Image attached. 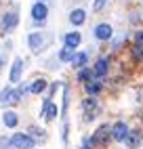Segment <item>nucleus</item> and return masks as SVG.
Here are the masks:
<instances>
[{
    "label": "nucleus",
    "instance_id": "f257e3e1",
    "mask_svg": "<svg viewBox=\"0 0 143 149\" xmlns=\"http://www.w3.org/2000/svg\"><path fill=\"white\" fill-rule=\"evenodd\" d=\"M11 145L17 147V149H34L36 147V141H34V136H29L25 132H15L11 136Z\"/></svg>",
    "mask_w": 143,
    "mask_h": 149
},
{
    "label": "nucleus",
    "instance_id": "f03ea898",
    "mask_svg": "<svg viewBox=\"0 0 143 149\" xmlns=\"http://www.w3.org/2000/svg\"><path fill=\"white\" fill-rule=\"evenodd\" d=\"M46 15H48V6L42 2V0L34 2V6H32V19H34L38 25H42L46 21Z\"/></svg>",
    "mask_w": 143,
    "mask_h": 149
},
{
    "label": "nucleus",
    "instance_id": "7ed1b4c3",
    "mask_svg": "<svg viewBox=\"0 0 143 149\" xmlns=\"http://www.w3.org/2000/svg\"><path fill=\"white\" fill-rule=\"evenodd\" d=\"M82 107H84V120L90 122V120H95V113L99 111V103H97V99L95 97H88L82 101Z\"/></svg>",
    "mask_w": 143,
    "mask_h": 149
},
{
    "label": "nucleus",
    "instance_id": "20e7f679",
    "mask_svg": "<svg viewBox=\"0 0 143 149\" xmlns=\"http://www.w3.org/2000/svg\"><path fill=\"white\" fill-rule=\"evenodd\" d=\"M90 139H93V143H95V145H105V143H107V139H111V126H107V124L99 126L97 130H95V134L90 136Z\"/></svg>",
    "mask_w": 143,
    "mask_h": 149
},
{
    "label": "nucleus",
    "instance_id": "39448f33",
    "mask_svg": "<svg viewBox=\"0 0 143 149\" xmlns=\"http://www.w3.org/2000/svg\"><path fill=\"white\" fill-rule=\"evenodd\" d=\"M128 126H126V122H116L114 126H111V139L114 141H118V143H124L126 141V136H128Z\"/></svg>",
    "mask_w": 143,
    "mask_h": 149
},
{
    "label": "nucleus",
    "instance_id": "423d86ee",
    "mask_svg": "<svg viewBox=\"0 0 143 149\" xmlns=\"http://www.w3.org/2000/svg\"><path fill=\"white\" fill-rule=\"evenodd\" d=\"M44 36L40 34V32H32L27 36V44H29V48H32V53H40L42 51V46H44Z\"/></svg>",
    "mask_w": 143,
    "mask_h": 149
},
{
    "label": "nucleus",
    "instance_id": "0eeeda50",
    "mask_svg": "<svg viewBox=\"0 0 143 149\" xmlns=\"http://www.w3.org/2000/svg\"><path fill=\"white\" fill-rule=\"evenodd\" d=\"M17 21H19V15H17V11H6V15L2 17V32H11V29H15V25H17Z\"/></svg>",
    "mask_w": 143,
    "mask_h": 149
},
{
    "label": "nucleus",
    "instance_id": "6e6552de",
    "mask_svg": "<svg viewBox=\"0 0 143 149\" xmlns=\"http://www.w3.org/2000/svg\"><path fill=\"white\" fill-rule=\"evenodd\" d=\"M93 34H95L97 40H109L111 34H114V29H111L109 23H99V25H95V32Z\"/></svg>",
    "mask_w": 143,
    "mask_h": 149
},
{
    "label": "nucleus",
    "instance_id": "1a4fd4ad",
    "mask_svg": "<svg viewBox=\"0 0 143 149\" xmlns=\"http://www.w3.org/2000/svg\"><path fill=\"white\" fill-rule=\"evenodd\" d=\"M107 69H109V61H107L105 57H99L97 63H95V67H93L95 76H97V78H103V76L107 74Z\"/></svg>",
    "mask_w": 143,
    "mask_h": 149
},
{
    "label": "nucleus",
    "instance_id": "9d476101",
    "mask_svg": "<svg viewBox=\"0 0 143 149\" xmlns=\"http://www.w3.org/2000/svg\"><path fill=\"white\" fill-rule=\"evenodd\" d=\"M86 21V11L84 8H74V11L69 13V23L72 25H82Z\"/></svg>",
    "mask_w": 143,
    "mask_h": 149
},
{
    "label": "nucleus",
    "instance_id": "9b49d317",
    "mask_svg": "<svg viewBox=\"0 0 143 149\" xmlns=\"http://www.w3.org/2000/svg\"><path fill=\"white\" fill-rule=\"evenodd\" d=\"M80 40H82V36H80V32H69L63 36V44L65 46H72V48H78Z\"/></svg>",
    "mask_w": 143,
    "mask_h": 149
},
{
    "label": "nucleus",
    "instance_id": "f8f14e48",
    "mask_svg": "<svg viewBox=\"0 0 143 149\" xmlns=\"http://www.w3.org/2000/svg\"><path fill=\"white\" fill-rule=\"evenodd\" d=\"M21 69H23V61L17 57L15 61H13V69H11V76H8V80H11V82H19V78H21Z\"/></svg>",
    "mask_w": 143,
    "mask_h": 149
},
{
    "label": "nucleus",
    "instance_id": "ddd939ff",
    "mask_svg": "<svg viewBox=\"0 0 143 149\" xmlns=\"http://www.w3.org/2000/svg\"><path fill=\"white\" fill-rule=\"evenodd\" d=\"M124 143H126V147H128V149H137V147H139V143H141V130H130Z\"/></svg>",
    "mask_w": 143,
    "mask_h": 149
},
{
    "label": "nucleus",
    "instance_id": "4468645a",
    "mask_svg": "<svg viewBox=\"0 0 143 149\" xmlns=\"http://www.w3.org/2000/svg\"><path fill=\"white\" fill-rule=\"evenodd\" d=\"M86 61H88V55L86 53H76L74 55V59H72V67H76V69H82L84 65H86Z\"/></svg>",
    "mask_w": 143,
    "mask_h": 149
},
{
    "label": "nucleus",
    "instance_id": "2eb2a0df",
    "mask_svg": "<svg viewBox=\"0 0 143 149\" xmlns=\"http://www.w3.org/2000/svg\"><path fill=\"white\" fill-rule=\"evenodd\" d=\"M95 72H93V69H90V67H82V69H80V72H78V82H90V80H95Z\"/></svg>",
    "mask_w": 143,
    "mask_h": 149
},
{
    "label": "nucleus",
    "instance_id": "dca6fc26",
    "mask_svg": "<svg viewBox=\"0 0 143 149\" xmlns=\"http://www.w3.org/2000/svg\"><path fill=\"white\" fill-rule=\"evenodd\" d=\"M84 91L88 93V97L99 95V93H101V82L95 78V80H90V82H86V84H84Z\"/></svg>",
    "mask_w": 143,
    "mask_h": 149
},
{
    "label": "nucleus",
    "instance_id": "f3484780",
    "mask_svg": "<svg viewBox=\"0 0 143 149\" xmlns=\"http://www.w3.org/2000/svg\"><path fill=\"white\" fill-rule=\"evenodd\" d=\"M2 122H4V126H8V128H15V126H17V122H19V118H17V113H15V111H4Z\"/></svg>",
    "mask_w": 143,
    "mask_h": 149
},
{
    "label": "nucleus",
    "instance_id": "a211bd4d",
    "mask_svg": "<svg viewBox=\"0 0 143 149\" xmlns=\"http://www.w3.org/2000/svg\"><path fill=\"white\" fill-rule=\"evenodd\" d=\"M74 55H76V48L65 46V44H63V48L59 51V59H61V61H72V59H74Z\"/></svg>",
    "mask_w": 143,
    "mask_h": 149
},
{
    "label": "nucleus",
    "instance_id": "6ab92c4d",
    "mask_svg": "<svg viewBox=\"0 0 143 149\" xmlns=\"http://www.w3.org/2000/svg\"><path fill=\"white\" fill-rule=\"evenodd\" d=\"M11 97H13V88L11 86H6L0 91V105H6V103H11Z\"/></svg>",
    "mask_w": 143,
    "mask_h": 149
},
{
    "label": "nucleus",
    "instance_id": "aec40b11",
    "mask_svg": "<svg viewBox=\"0 0 143 149\" xmlns=\"http://www.w3.org/2000/svg\"><path fill=\"white\" fill-rule=\"evenodd\" d=\"M46 88V80H42V78H40V80H34L32 82V86H29V91H32L34 95H40Z\"/></svg>",
    "mask_w": 143,
    "mask_h": 149
},
{
    "label": "nucleus",
    "instance_id": "412c9836",
    "mask_svg": "<svg viewBox=\"0 0 143 149\" xmlns=\"http://www.w3.org/2000/svg\"><path fill=\"white\" fill-rule=\"evenodd\" d=\"M67 105H69V88H63V113L67 111Z\"/></svg>",
    "mask_w": 143,
    "mask_h": 149
},
{
    "label": "nucleus",
    "instance_id": "4be33fe9",
    "mask_svg": "<svg viewBox=\"0 0 143 149\" xmlns=\"http://www.w3.org/2000/svg\"><path fill=\"white\" fill-rule=\"evenodd\" d=\"M132 57H135V59H141V57H143V48L135 44V46H132Z\"/></svg>",
    "mask_w": 143,
    "mask_h": 149
},
{
    "label": "nucleus",
    "instance_id": "5701e85b",
    "mask_svg": "<svg viewBox=\"0 0 143 149\" xmlns=\"http://www.w3.org/2000/svg\"><path fill=\"white\" fill-rule=\"evenodd\" d=\"M105 2H107V0H95V2H93V8H95V11H101V8L105 6Z\"/></svg>",
    "mask_w": 143,
    "mask_h": 149
},
{
    "label": "nucleus",
    "instance_id": "b1692460",
    "mask_svg": "<svg viewBox=\"0 0 143 149\" xmlns=\"http://www.w3.org/2000/svg\"><path fill=\"white\" fill-rule=\"evenodd\" d=\"M135 44L143 48V32H137V34H135Z\"/></svg>",
    "mask_w": 143,
    "mask_h": 149
},
{
    "label": "nucleus",
    "instance_id": "393cba45",
    "mask_svg": "<svg viewBox=\"0 0 143 149\" xmlns=\"http://www.w3.org/2000/svg\"><path fill=\"white\" fill-rule=\"evenodd\" d=\"M0 69H2V57H0Z\"/></svg>",
    "mask_w": 143,
    "mask_h": 149
}]
</instances>
